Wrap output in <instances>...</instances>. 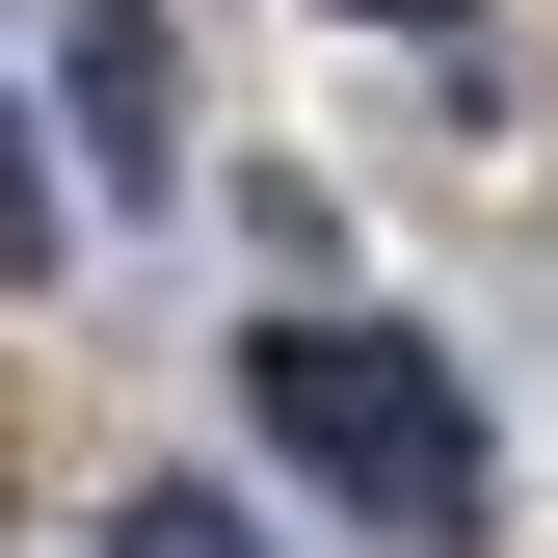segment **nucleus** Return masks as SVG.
Returning a JSON list of instances; mask_svg holds the SVG:
<instances>
[{"label":"nucleus","mask_w":558,"mask_h":558,"mask_svg":"<svg viewBox=\"0 0 558 558\" xmlns=\"http://www.w3.org/2000/svg\"><path fill=\"white\" fill-rule=\"evenodd\" d=\"M240 426L293 452L373 558H478V532H506V452H478L452 345H399V319H266L240 345Z\"/></svg>","instance_id":"f257e3e1"},{"label":"nucleus","mask_w":558,"mask_h":558,"mask_svg":"<svg viewBox=\"0 0 558 558\" xmlns=\"http://www.w3.org/2000/svg\"><path fill=\"white\" fill-rule=\"evenodd\" d=\"M53 133H81L107 186H160V133H186V81H160V0H81V27H53Z\"/></svg>","instance_id":"f03ea898"},{"label":"nucleus","mask_w":558,"mask_h":558,"mask_svg":"<svg viewBox=\"0 0 558 558\" xmlns=\"http://www.w3.org/2000/svg\"><path fill=\"white\" fill-rule=\"evenodd\" d=\"M53 240H81V186H53V133L0 107V293H53Z\"/></svg>","instance_id":"7ed1b4c3"},{"label":"nucleus","mask_w":558,"mask_h":558,"mask_svg":"<svg viewBox=\"0 0 558 558\" xmlns=\"http://www.w3.org/2000/svg\"><path fill=\"white\" fill-rule=\"evenodd\" d=\"M107 558H266V506H240V478H133V532Z\"/></svg>","instance_id":"20e7f679"},{"label":"nucleus","mask_w":558,"mask_h":558,"mask_svg":"<svg viewBox=\"0 0 558 558\" xmlns=\"http://www.w3.org/2000/svg\"><path fill=\"white\" fill-rule=\"evenodd\" d=\"M373 27H452V0H373Z\"/></svg>","instance_id":"39448f33"}]
</instances>
